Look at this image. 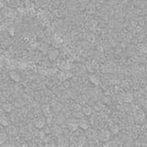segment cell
Segmentation results:
<instances>
[{
    "mask_svg": "<svg viewBox=\"0 0 147 147\" xmlns=\"http://www.w3.org/2000/svg\"><path fill=\"white\" fill-rule=\"evenodd\" d=\"M69 85H70V84H69L68 81H64V87H69Z\"/></svg>",
    "mask_w": 147,
    "mask_h": 147,
    "instance_id": "cell-31",
    "label": "cell"
},
{
    "mask_svg": "<svg viewBox=\"0 0 147 147\" xmlns=\"http://www.w3.org/2000/svg\"><path fill=\"white\" fill-rule=\"evenodd\" d=\"M41 110H42V112H43V114L45 117H47V116H49V115H53V110H52V108H51L50 105H47V104L42 105V107H41Z\"/></svg>",
    "mask_w": 147,
    "mask_h": 147,
    "instance_id": "cell-12",
    "label": "cell"
},
{
    "mask_svg": "<svg viewBox=\"0 0 147 147\" xmlns=\"http://www.w3.org/2000/svg\"><path fill=\"white\" fill-rule=\"evenodd\" d=\"M28 145H29V144H27V143H22L20 147H28Z\"/></svg>",
    "mask_w": 147,
    "mask_h": 147,
    "instance_id": "cell-34",
    "label": "cell"
},
{
    "mask_svg": "<svg viewBox=\"0 0 147 147\" xmlns=\"http://www.w3.org/2000/svg\"><path fill=\"white\" fill-rule=\"evenodd\" d=\"M123 147H133L134 146V141L132 140V138H129L127 140L123 142Z\"/></svg>",
    "mask_w": 147,
    "mask_h": 147,
    "instance_id": "cell-20",
    "label": "cell"
},
{
    "mask_svg": "<svg viewBox=\"0 0 147 147\" xmlns=\"http://www.w3.org/2000/svg\"><path fill=\"white\" fill-rule=\"evenodd\" d=\"M28 147H38L35 143H31V144H29L28 145Z\"/></svg>",
    "mask_w": 147,
    "mask_h": 147,
    "instance_id": "cell-32",
    "label": "cell"
},
{
    "mask_svg": "<svg viewBox=\"0 0 147 147\" xmlns=\"http://www.w3.org/2000/svg\"><path fill=\"white\" fill-rule=\"evenodd\" d=\"M85 136L88 140H96L97 139V131L94 129L88 128L85 131Z\"/></svg>",
    "mask_w": 147,
    "mask_h": 147,
    "instance_id": "cell-3",
    "label": "cell"
},
{
    "mask_svg": "<svg viewBox=\"0 0 147 147\" xmlns=\"http://www.w3.org/2000/svg\"><path fill=\"white\" fill-rule=\"evenodd\" d=\"M109 131L112 134H118L119 132V127L118 124L116 123H111L109 125Z\"/></svg>",
    "mask_w": 147,
    "mask_h": 147,
    "instance_id": "cell-17",
    "label": "cell"
},
{
    "mask_svg": "<svg viewBox=\"0 0 147 147\" xmlns=\"http://www.w3.org/2000/svg\"><path fill=\"white\" fill-rule=\"evenodd\" d=\"M93 108H94V110L96 111V112H100L102 110H104V108H105V105L101 102H96L93 105Z\"/></svg>",
    "mask_w": 147,
    "mask_h": 147,
    "instance_id": "cell-18",
    "label": "cell"
},
{
    "mask_svg": "<svg viewBox=\"0 0 147 147\" xmlns=\"http://www.w3.org/2000/svg\"><path fill=\"white\" fill-rule=\"evenodd\" d=\"M58 55H59L58 51H56V50L51 51L50 53H49V58H50V60H52V61H54V60L57 59Z\"/></svg>",
    "mask_w": 147,
    "mask_h": 147,
    "instance_id": "cell-22",
    "label": "cell"
},
{
    "mask_svg": "<svg viewBox=\"0 0 147 147\" xmlns=\"http://www.w3.org/2000/svg\"><path fill=\"white\" fill-rule=\"evenodd\" d=\"M18 128L15 125H10L9 124L8 126H7V129H6V131L5 132L7 133V135L8 134L9 136L11 137H14V136H17L18 133Z\"/></svg>",
    "mask_w": 147,
    "mask_h": 147,
    "instance_id": "cell-4",
    "label": "cell"
},
{
    "mask_svg": "<svg viewBox=\"0 0 147 147\" xmlns=\"http://www.w3.org/2000/svg\"><path fill=\"white\" fill-rule=\"evenodd\" d=\"M76 143L78 147H82L83 145L87 144V138H85V135H79L77 136L76 138Z\"/></svg>",
    "mask_w": 147,
    "mask_h": 147,
    "instance_id": "cell-11",
    "label": "cell"
},
{
    "mask_svg": "<svg viewBox=\"0 0 147 147\" xmlns=\"http://www.w3.org/2000/svg\"><path fill=\"white\" fill-rule=\"evenodd\" d=\"M42 131H43L45 134H50L51 132H52V130H51L50 127L48 126H44L43 128H42Z\"/></svg>",
    "mask_w": 147,
    "mask_h": 147,
    "instance_id": "cell-27",
    "label": "cell"
},
{
    "mask_svg": "<svg viewBox=\"0 0 147 147\" xmlns=\"http://www.w3.org/2000/svg\"><path fill=\"white\" fill-rule=\"evenodd\" d=\"M3 113H4V110L2 109V108H0V115H3Z\"/></svg>",
    "mask_w": 147,
    "mask_h": 147,
    "instance_id": "cell-35",
    "label": "cell"
},
{
    "mask_svg": "<svg viewBox=\"0 0 147 147\" xmlns=\"http://www.w3.org/2000/svg\"><path fill=\"white\" fill-rule=\"evenodd\" d=\"M68 147H78L77 145H76V142H72L70 144H69V146Z\"/></svg>",
    "mask_w": 147,
    "mask_h": 147,
    "instance_id": "cell-29",
    "label": "cell"
},
{
    "mask_svg": "<svg viewBox=\"0 0 147 147\" xmlns=\"http://www.w3.org/2000/svg\"><path fill=\"white\" fill-rule=\"evenodd\" d=\"M110 137H111V133L109 130H107V129H103L97 133V139L102 142H108L110 140Z\"/></svg>",
    "mask_w": 147,
    "mask_h": 147,
    "instance_id": "cell-2",
    "label": "cell"
},
{
    "mask_svg": "<svg viewBox=\"0 0 147 147\" xmlns=\"http://www.w3.org/2000/svg\"><path fill=\"white\" fill-rule=\"evenodd\" d=\"M72 116H73L75 119H82V118H84V116L85 115L83 114V112L81 111V110H78V111H73V113H72Z\"/></svg>",
    "mask_w": 147,
    "mask_h": 147,
    "instance_id": "cell-24",
    "label": "cell"
},
{
    "mask_svg": "<svg viewBox=\"0 0 147 147\" xmlns=\"http://www.w3.org/2000/svg\"><path fill=\"white\" fill-rule=\"evenodd\" d=\"M45 124H46L45 118H42V117L37 118L36 120H35V122H34L35 127L38 129H42L44 126H45Z\"/></svg>",
    "mask_w": 147,
    "mask_h": 147,
    "instance_id": "cell-8",
    "label": "cell"
},
{
    "mask_svg": "<svg viewBox=\"0 0 147 147\" xmlns=\"http://www.w3.org/2000/svg\"><path fill=\"white\" fill-rule=\"evenodd\" d=\"M58 141H57V145L56 147H67V142H66V139L64 137H63L62 135L61 136H58Z\"/></svg>",
    "mask_w": 147,
    "mask_h": 147,
    "instance_id": "cell-15",
    "label": "cell"
},
{
    "mask_svg": "<svg viewBox=\"0 0 147 147\" xmlns=\"http://www.w3.org/2000/svg\"><path fill=\"white\" fill-rule=\"evenodd\" d=\"M4 7V2H3V0H0V7Z\"/></svg>",
    "mask_w": 147,
    "mask_h": 147,
    "instance_id": "cell-33",
    "label": "cell"
},
{
    "mask_svg": "<svg viewBox=\"0 0 147 147\" xmlns=\"http://www.w3.org/2000/svg\"><path fill=\"white\" fill-rule=\"evenodd\" d=\"M0 124L4 127H7L10 124V120H9L8 118H7V116H5L4 114L0 115Z\"/></svg>",
    "mask_w": 147,
    "mask_h": 147,
    "instance_id": "cell-16",
    "label": "cell"
},
{
    "mask_svg": "<svg viewBox=\"0 0 147 147\" xmlns=\"http://www.w3.org/2000/svg\"><path fill=\"white\" fill-rule=\"evenodd\" d=\"M72 76H73L72 73H70L69 71H63L58 74V78H59V80L64 82V81H66L68 78L72 77Z\"/></svg>",
    "mask_w": 147,
    "mask_h": 147,
    "instance_id": "cell-5",
    "label": "cell"
},
{
    "mask_svg": "<svg viewBox=\"0 0 147 147\" xmlns=\"http://www.w3.org/2000/svg\"><path fill=\"white\" fill-rule=\"evenodd\" d=\"M103 104L104 105H110L111 104V99H110L109 96H104Z\"/></svg>",
    "mask_w": 147,
    "mask_h": 147,
    "instance_id": "cell-26",
    "label": "cell"
},
{
    "mask_svg": "<svg viewBox=\"0 0 147 147\" xmlns=\"http://www.w3.org/2000/svg\"><path fill=\"white\" fill-rule=\"evenodd\" d=\"M9 77L11 78L12 80L15 81V82H19L21 79V76L16 71H11L9 73Z\"/></svg>",
    "mask_w": 147,
    "mask_h": 147,
    "instance_id": "cell-14",
    "label": "cell"
},
{
    "mask_svg": "<svg viewBox=\"0 0 147 147\" xmlns=\"http://www.w3.org/2000/svg\"><path fill=\"white\" fill-rule=\"evenodd\" d=\"M81 111L85 116H90L93 114V108L90 105H85L81 108Z\"/></svg>",
    "mask_w": 147,
    "mask_h": 147,
    "instance_id": "cell-9",
    "label": "cell"
},
{
    "mask_svg": "<svg viewBox=\"0 0 147 147\" xmlns=\"http://www.w3.org/2000/svg\"><path fill=\"white\" fill-rule=\"evenodd\" d=\"M9 144H10V142H7V141H6V142H3L2 144H0V145H1V147H8V146H9Z\"/></svg>",
    "mask_w": 147,
    "mask_h": 147,
    "instance_id": "cell-28",
    "label": "cell"
},
{
    "mask_svg": "<svg viewBox=\"0 0 147 147\" xmlns=\"http://www.w3.org/2000/svg\"><path fill=\"white\" fill-rule=\"evenodd\" d=\"M133 120L137 123H142L145 119V114L142 108H136L133 110Z\"/></svg>",
    "mask_w": 147,
    "mask_h": 147,
    "instance_id": "cell-1",
    "label": "cell"
},
{
    "mask_svg": "<svg viewBox=\"0 0 147 147\" xmlns=\"http://www.w3.org/2000/svg\"><path fill=\"white\" fill-rule=\"evenodd\" d=\"M8 147H17V146H15V145L13 144V143H10V144H9V146Z\"/></svg>",
    "mask_w": 147,
    "mask_h": 147,
    "instance_id": "cell-36",
    "label": "cell"
},
{
    "mask_svg": "<svg viewBox=\"0 0 147 147\" xmlns=\"http://www.w3.org/2000/svg\"><path fill=\"white\" fill-rule=\"evenodd\" d=\"M89 80L91 83H93L94 85H99V84H100V80H99V78L97 77L96 76H95V75H91V76H89Z\"/></svg>",
    "mask_w": 147,
    "mask_h": 147,
    "instance_id": "cell-19",
    "label": "cell"
},
{
    "mask_svg": "<svg viewBox=\"0 0 147 147\" xmlns=\"http://www.w3.org/2000/svg\"><path fill=\"white\" fill-rule=\"evenodd\" d=\"M64 107V105H62V103H60L58 101H53L52 105H51V108L53 111L54 112H60V111H62V108Z\"/></svg>",
    "mask_w": 147,
    "mask_h": 147,
    "instance_id": "cell-7",
    "label": "cell"
},
{
    "mask_svg": "<svg viewBox=\"0 0 147 147\" xmlns=\"http://www.w3.org/2000/svg\"><path fill=\"white\" fill-rule=\"evenodd\" d=\"M24 101L22 100V99H16V100L14 101V107L15 108H22V107H24Z\"/></svg>",
    "mask_w": 147,
    "mask_h": 147,
    "instance_id": "cell-23",
    "label": "cell"
},
{
    "mask_svg": "<svg viewBox=\"0 0 147 147\" xmlns=\"http://www.w3.org/2000/svg\"><path fill=\"white\" fill-rule=\"evenodd\" d=\"M7 133L2 131V132H0V144H2L3 142H5L7 141Z\"/></svg>",
    "mask_w": 147,
    "mask_h": 147,
    "instance_id": "cell-25",
    "label": "cell"
},
{
    "mask_svg": "<svg viewBox=\"0 0 147 147\" xmlns=\"http://www.w3.org/2000/svg\"><path fill=\"white\" fill-rule=\"evenodd\" d=\"M133 147H134V146H133Z\"/></svg>",
    "mask_w": 147,
    "mask_h": 147,
    "instance_id": "cell-39",
    "label": "cell"
},
{
    "mask_svg": "<svg viewBox=\"0 0 147 147\" xmlns=\"http://www.w3.org/2000/svg\"><path fill=\"white\" fill-rule=\"evenodd\" d=\"M0 106H1V102H0Z\"/></svg>",
    "mask_w": 147,
    "mask_h": 147,
    "instance_id": "cell-38",
    "label": "cell"
},
{
    "mask_svg": "<svg viewBox=\"0 0 147 147\" xmlns=\"http://www.w3.org/2000/svg\"><path fill=\"white\" fill-rule=\"evenodd\" d=\"M1 108L4 110V112H11L13 110V105L10 102H5L1 105Z\"/></svg>",
    "mask_w": 147,
    "mask_h": 147,
    "instance_id": "cell-13",
    "label": "cell"
},
{
    "mask_svg": "<svg viewBox=\"0 0 147 147\" xmlns=\"http://www.w3.org/2000/svg\"><path fill=\"white\" fill-rule=\"evenodd\" d=\"M122 99H123V102L124 103H131L133 101V95L130 92H125L123 95L121 96Z\"/></svg>",
    "mask_w": 147,
    "mask_h": 147,
    "instance_id": "cell-10",
    "label": "cell"
},
{
    "mask_svg": "<svg viewBox=\"0 0 147 147\" xmlns=\"http://www.w3.org/2000/svg\"><path fill=\"white\" fill-rule=\"evenodd\" d=\"M77 124H78V127H80L82 130H85V131L89 128V121L87 120V119H85L84 118L78 119Z\"/></svg>",
    "mask_w": 147,
    "mask_h": 147,
    "instance_id": "cell-6",
    "label": "cell"
},
{
    "mask_svg": "<svg viewBox=\"0 0 147 147\" xmlns=\"http://www.w3.org/2000/svg\"><path fill=\"white\" fill-rule=\"evenodd\" d=\"M64 120H65V116H64V114H59L56 116V119H55V122H56V124H62L64 122Z\"/></svg>",
    "mask_w": 147,
    "mask_h": 147,
    "instance_id": "cell-21",
    "label": "cell"
},
{
    "mask_svg": "<svg viewBox=\"0 0 147 147\" xmlns=\"http://www.w3.org/2000/svg\"><path fill=\"white\" fill-rule=\"evenodd\" d=\"M9 34H10V35H11V36H14V29H13V28H10V29H9Z\"/></svg>",
    "mask_w": 147,
    "mask_h": 147,
    "instance_id": "cell-30",
    "label": "cell"
},
{
    "mask_svg": "<svg viewBox=\"0 0 147 147\" xmlns=\"http://www.w3.org/2000/svg\"><path fill=\"white\" fill-rule=\"evenodd\" d=\"M82 147H89V146H88V145H87V144H85V145H83Z\"/></svg>",
    "mask_w": 147,
    "mask_h": 147,
    "instance_id": "cell-37",
    "label": "cell"
}]
</instances>
